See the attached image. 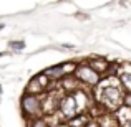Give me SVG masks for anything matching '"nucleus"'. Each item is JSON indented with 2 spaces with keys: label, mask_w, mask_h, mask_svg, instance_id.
<instances>
[{
  "label": "nucleus",
  "mask_w": 131,
  "mask_h": 127,
  "mask_svg": "<svg viewBox=\"0 0 131 127\" xmlns=\"http://www.w3.org/2000/svg\"><path fill=\"white\" fill-rule=\"evenodd\" d=\"M75 68H77V63H60L55 64V66H50L43 71V74L48 78V81H61L65 76L68 74H73Z\"/></svg>",
  "instance_id": "obj_5"
},
{
  "label": "nucleus",
  "mask_w": 131,
  "mask_h": 127,
  "mask_svg": "<svg viewBox=\"0 0 131 127\" xmlns=\"http://www.w3.org/2000/svg\"><path fill=\"white\" fill-rule=\"evenodd\" d=\"M113 78H106L101 79L105 83H100V88L95 92V99L96 104L103 109V111H119L123 106V97H125V92H123L119 83H113Z\"/></svg>",
  "instance_id": "obj_1"
},
{
  "label": "nucleus",
  "mask_w": 131,
  "mask_h": 127,
  "mask_svg": "<svg viewBox=\"0 0 131 127\" xmlns=\"http://www.w3.org/2000/svg\"><path fill=\"white\" fill-rule=\"evenodd\" d=\"M0 94H2V86H0Z\"/></svg>",
  "instance_id": "obj_15"
},
{
  "label": "nucleus",
  "mask_w": 131,
  "mask_h": 127,
  "mask_svg": "<svg viewBox=\"0 0 131 127\" xmlns=\"http://www.w3.org/2000/svg\"><path fill=\"white\" fill-rule=\"evenodd\" d=\"M88 64L96 71V73L100 74V76H105V74L108 73L110 66H111V64H110L108 61L105 60V58H100V56H96V58H90V60H88Z\"/></svg>",
  "instance_id": "obj_6"
},
{
  "label": "nucleus",
  "mask_w": 131,
  "mask_h": 127,
  "mask_svg": "<svg viewBox=\"0 0 131 127\" xmlns=\"http://www.w3.org/2000/svg\"><path fill=\"white\" fill-rule=\"evenodd\" d=\"M45 88L42 84H40V81H38V78L37 76H33L32 79L28 81V84H27V88H25V94H32V96H43L45 94Z\"/></svg>",
  "instance_id": "obj_7"
},
{
  "label": "nucleus",
  "mask_w": 131,
  "mask_h": 127,
  "mask_svg": "<svg viewBox=\"0 0 131 127\" xmlns=\"http://www.w3.org/2000/svg\"><path fill=\"white\" fill-rule=\"evenodd\" d=\"M3 26H5V25H3V23H0V30H2V28H3Z\"/></svg>",
  "instance_id": "obj_14"
},
{
  "label": "nucleus",
  "mask_w": 131,
  "mask_h": 127,
  "mask_svg": "<svg viewBox=\"0 0 131 127\" xmlns=\"http://www.w3.org/2000/svg\"><path fill=\"white\" fill-rule=\"evenodd\" d=\"M8 46L12 48L13 51H22L23 48H25V41H23V40H18V41H10Z\"/></svg>",
  "instance_id": "obj_11"
},
{
  "label": "nucleus",
  "mask_w": 131,
  "mask_h": 127,
  "mask_svg": "<svg viewBox=\"0 0 131 127\" xmlns=\"http://www.w3.org/2000/svg\"><path fill=\"white\" fill-rule=\"evenodd\" d=\"M85 127H101V122H100L98 119H90L88 124L85 125Z\"/></svg>",
  "instance_id": "obj_13"
},
{
  "label": "nucleus",
  "mask_w": 131,
  "mask_h": 127,
  "mask_svg": "<svg viewBox=\"0 0 131 127\" xmlns=\"http://www.w3.org/2000/svg\"><path fill=\"white\" fill-rule=\"evenodd\" d=\"M27 122H28V127H50V124H48V119H47V117L32 119V121H27Z\"/></svg>",
  "instance_id": "obj_10"
},
{
  "label": "nucleus",
  "mask_w": 131,
  "mask_h": 127,
  "mask_svg": "<svg viewBox=\"0 0 131 127\" xmlns=\"http://www.w3.org/2000/svg\"><path fill=\"white\" fill-rule=\"evenodd\" d=\"M118 83L125 94H131V71H123L118 74Z\"/></svg>",
  "instance_id": "obj_8"
},
{
  "label": "nucleus",
  "mask_w": 131,
  "mask_h": 127,
  "mask_svg": "<svg viewBox=\"0 0 131 127\" xmlns=\"http://www.w3.org/2000/svg\"><path fill=\"white\" fill-rule=\"evenodd\" d=\"M91 117H88L85 112H81V114H78L77 117H73L71 121H68V122H65V125L67 127H85L88 124V121Z\"/></svg>",
  "instance_id": "obj_9"
},
{
  "label": "nucleus",
  "mask_w": 131,
  "mask_h": 127,
  "mask_svg": "<svg viewBox=\"0 0 131 127\" xmlns=\"http://www.w3.org/2000/svg\"><path fill=\"white\" fill-rule=\"evenodd\" d=\"M73 76L78 79V83L81 86H86V88H96V86H100V83H101V79H103V78L88 64V60L77 63Z\"/></svg>",
  "instance_id": "obj_4"
},
{
  "label": "nucleus",
  "mask_w": 131,
  "mask_h": 127,
  "mask_svg": "<svg viewBox=\"0 0 131 127\" xmlns=\"http://www.w3.org/2000/svg\"><path fill=\"white\" fill-rule=\"evenodd\" d=\"M85 96V92L77 91V92H65L60 99V107H58V112L61 116V121L68 122L73 117H77L78 114L83 112V104H81V97Z\"/></svg>",
  "instance_id": "obj_2"
},
{
  "label": "nucleus",
  "mask_w": 131,
  "mask_h": 127,
  "mask_svg": "<svg viewBox=\"0 0 131 127\" xmlns=\"http://www.w3.org/2000/svg\"><path fill=\"white\" fill-rule=\"evenodd\" d=\"M123 107L131 109V94H125V97H123Z\"/></svg>",
  "instance_id": "obj_12"
},
{
  "label": "nucleus",
  "mask_w": 131,
  "mask_h": 127,
  "mask_svg": "<svg viewBox=\"0 0 131 127\" xmlns=\"http://www.w3.org/2000/svg\"><path fill=\"white\" fill-rule=\"evenodd\" d=\"M58 127H67V125H58Z\"/></svg>",
  "instance_id": "obj_16"
},
{
  "label": "nucleus",
  "mask_w": 131,
  "mask_h": 127,
  "mask_svg": "<svg viewBox=\"0 0 131 127\" xmlns=\"http://www.w3.org/2000/svg\"><path fill=\"white\" fill-rule=\"evenodd\" d=\"M20 107H22V116L27 121L43 117V97L42 96L23 94L22 99H20Z\"/></svg>",
  "instance_id": "obj_3"
}]
</instances>
